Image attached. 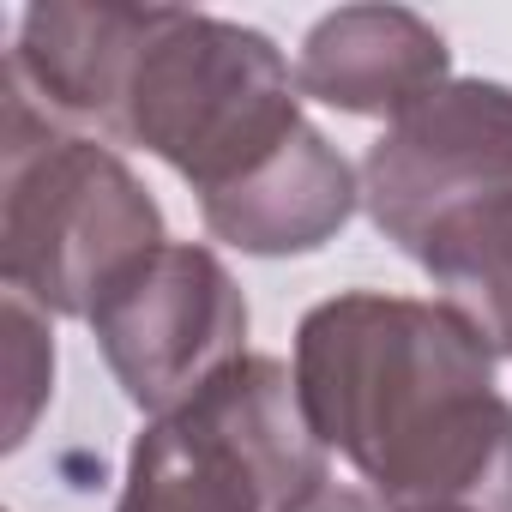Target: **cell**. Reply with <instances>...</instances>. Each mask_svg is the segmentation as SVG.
Instances as JSON below:
<instances>
[{
  "mask_svg": "<svg viewBox=\"0 0 512 512\" xmlns=\"http://www.w3.org/2000/svg\"><path fill=\"white\" fill-rule=\"evenodd\" d=\"M296 392L326 452L386 506L512 512V398L440 302L344 290L296 326Z\"/></svg>",
  "mask_w": 512,
  "mask_h": 512,
  "instance_id": "1",
  "label": "cell"
},
{
  "mask_svg": "<svg viewBox=\"0 0 512 512\" xmlns=\"http://www.w3.org/2000/svg\"><path fill=\"white\" fill-rule=\"evenodd\" d=\"M163 211L91 133H73L7 73L0 133V278L43 314L91 320L97 296L157 253Z\"/></svg>",
  "mask_w": 512,
  "mask_h": 512,
  "instance_id": "2",
  "label": "cell"
},
{
  "mask_svg": "<svg viewBox=\"0 0 512 512\" xmlns=\"http://www.w3.org/2000/svg\"><path fill=\"white\" fill-rule=\"evenodd\" d=\"M302 127V85L266 31L157 7L103 139L163 157L199 199H217Z\"/></svg>",
  "mask_w": 512,
  "mask_h": 512,
  "instance_id": "3",
  "label": "cell"
},
{
  "mask_svg": "<svg viewBox=\"0 0 512 512\" xmlns=\"http://www.w3.org/2000/svg\"><path fill=\"white\" fill-rule=\"evenodd\" d=\"M326 476V446L302 410L296 368L241 356L181 410L145 422L115 512H284Z\"/></svg>",
  "mask_w": 512,
  "mask_h": 512,
  "instance_id": "4",
  "label": "cell"
},
{
  "mask_svg": "<svg viewBox=\"0 0 512 512\" xmlns=\"http://www.w3.org/2000/svg\"><path fill=\"white\" fill-rule=\"evenodd\" d=\"M91 332L121 392L145 416H169L247 356V302L211 247L163 241L97 296Z\"/></svg>",
  "mask_w": 512,
  "mask_h": 512,
  "instance_id": "5",
  "label": "cell"
},
{
  "mask_svg": "<svg viewBox=\"0 0 512 512\" xmlns=\"http://www.w3.org/2000/svg\"><path fill=\"white\" fill-rule=\"evenodd\" d=\"M512 193V85L452 79L362 157V205L404 253L452 211Z\"/></svg>",
  "mask_w": 512,
  "mask_h": 512,
  "instance_id": "6",
  "label": "cell"
},
{
  "mask_svg": "<svg viewBox=\"0 0 512 512\" xmlns=\"http://www.w3.org/2000/svg\"><path fill=\"white\" fill-rule=\"evenodd\" d=\"M296 85L338 115H374L392 127L422 97L452 85V55L446 37L410 7H338L308 31Z\"/></svg>",
  "mask_w": 512,
  "mask_h": 512,
  "instance_id": "7",
  "label": "cell"
},
{
  "mask_svg": "<svg viewBox=\"0 0 512 512\" xmlns=\"http://www.w3.org/2000/svg\"><path fill=\"white\" fill-rule=\"evenodd\" d=\"M157 25V7H115V0H43L19 19V49L7 73L61 121L109 133L127 67Z\"/></svg>",
  "mask_w": 512,
  "mask_h": 512,
  "instance_id": "8",
  "label": "cell"
},
{
  "mask_svg": "<svg viewBox=\"0 0 512 512\" xmlns=\"http://www.w3.org/2000/svg\"><path fill=\"white\" fill-rule=\"evenodd\" d=\"M356 205H362V175L338 157V145L320 127H302L241 187L199 199V217L217 241L260 253V260H284V253L326 247L350 223Z\"/></svg>",
  "mask_w": 512,
  "mask_h": 512,
  "instance_id": "9",
  "label": "cell"
},
{
  "mask_svg": "<svg viewBox=\"0 0 512 512\" xmlns=\"http://www.w3.org/2000/svg\"><path fill=\"white\" fill-rule=\"evenodd\" d=\"M410 260L434 278L440 308H452L494 362H512V193L440 217L410 247Z\"/></svg>",
  "mask_w": 512,
  "mask_h": 512,
  "instance_id": "10",
  "label": "cell"
},
{
  "mask_svg": "<svg viewBox=\"0 0 512 512\" xmlns=\"http://www.w3.org/2000/svg\"><path fill=\"white\" fill-rule=\"evenodd\" d=\"M49 314L31 308L25 296L7 290V386H13V416H7V446H25L49 386H55V344H49Z\"/></svg>",
  "mask_w": 512,
  "mask_h": 512,
  "instance_id": "11",
  "label": "cell"
},
{
  "mask_svg": "<svg viewBox=\"0 0 512 512\" xmlns=\"http://www.w3.org/2000/svg\"><path fill=\"white\" fill-rule=\"evenodd\" d=\"M284 512H386V500L374 488H356V482H314L308 494H296Z\"/></svg>",
  "mask_w": 512,
  "mask_h": 512,
  "instance_id": "12",
  "label": "cell"
},
{
  "mask_svg": "<svg viewBox=\"0 0 512 512\" xmlns=\"http://www.w3.org/2000/svg\"><path fill=\"white\" fill-rule=\"evenodd\" d=\"M386 512H428V506H386Z\"/></svg>",
  "mask_w": 512,
  "mask_h": 512,
  "instance_id": "13",
  "label": "cell"
}]
</instances>
